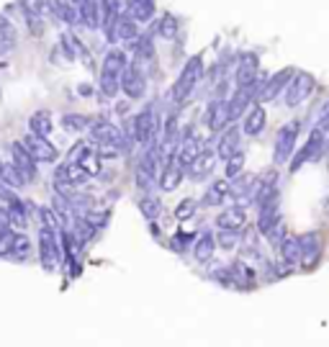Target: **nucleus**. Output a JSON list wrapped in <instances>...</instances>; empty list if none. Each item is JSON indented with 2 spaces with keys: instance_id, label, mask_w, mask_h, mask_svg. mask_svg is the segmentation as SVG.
<instances>
[{
  "instance_id": "obj_23",
  "label": "nucleus",
  "mask_w": 329,
  "mask_h": 347,
  "mask_svg": "<svg viewBox=\"0 0 329 347\" xmlns=\"http://www.w3.org/2000/svg\"><path fill=\"white\" fill-rule=\"evenodd\" d=\"M239 137H242V132H239V126H227L224 132H218V142H216V155L227 160L229 155H234V152L239 149Z\"/></svg>"
},
{
  "instance_id": "obj_1",
  "label": "nucleus",
  "mask_w": 329,
  "mask_h": 347,
  "mask_svg": "<svg viewBox=\"0 0 329 347\" xmlns=\"http://www.w3.org/2000/svg\"><path fill=\"white\" fill-rule=\"evenodd\" d=\"M201 77H203V57L195 54V57H190V59L185 62V67H183L180 77L175 80V85H172V90H170L172 103H178V105L185 103V100L190 98V93L195 90V85L201 82Z\"/></svg>"
},
{
  "instance_id": "obj_2",
  "label": "nucleus",
  "mask_w": 329,
  "mask_h": 347,
  "mask_svg": "<svg viewBox=\"0 0 329 347\" xmlns=\"http://www.w3.org/2000/svg\"><path fill=\"white\" fill-rule=\"evenodd\" d=\"M131 126H134V142L147 147L149 142H155L160 134V116L155 105H147L144 111H139L134 119H131Z\"/></svg>"
},
{
  "instance_id": "obj_29",
  "label": "nucleus",
  "mask_w": 329,
  "mask_h": 347,
  "mask_svg": "<svg viewBox=\"0 0 329 347\" xmlns=\"http://www.w3.org/2000/svg\"><path fill=\"white\" fill-rule=\"evenodd\" d=\"M227 196H229V180L227 178L224 180H216L203 193V206H222L227 201Z\"/></svg>"
},
{
  "instance_id": "obj_4",
  "label": "nucleus",
  "mask_w": 329,
  "mask_h": 347,
  "mask_svg": "<svg viewBox=\"0 0 329 347\" xmlns=\"http://www.w3.org/2000/svg\"><path fill=\"white\" fill-rule=\"evenodd\" d=\"M39 257L44 270H57L62 263V245H59V232L52 229H39Z\"/></svg>"
},
{
  "instance_id": "obj_51",
  "label": "nucleus",
  "mask_w": 329,
  "mask_h": 347,
  "mask_svg": "<svg viewBox=\"0 0 329 347\" xmlns=\"http://www.w3.org/2000/svg\"><path fill=\"white\" fill-rule=\"evenodd\" d=\"M70 3H72V6H77V3H80V0H70Z\"/></svg>"
},
{
  "instance_id": "obj_24",
  "label": "nucleus",
  "mask_w": 329,
  "mask_h": 347,
  "mask_svg": "<svg viewBox=\"0 0 329 347\" xmlns=\"http://www.w3.org/2000/svg\"><path fill=\"white\" fill-rule=\"evenodd\" d=\"M77 13H80V24L85 29H100V3L98 0H80L77 3Z\"/></svg>"
},
{
  "instance_id": "obj_9",
  "label": "nucleus",
  "mask_w": 329,
  "mask_h": 347,
  "mask_svg": "<svg viewBox=\"0 0 329 347\" xmlns=\"http://www.w3.org/2000/svg\"><path fill=\"white\" fill-rule=\"evenodd\" d=\"M87 129H90V139H93L95 144H116L121 152H126V149L131 147V144L124 139L121 129H119L116 124H108V121H95V124H90Z\"/></svg>"
},
{
  "instance_id": "obj_37",
  "label": "nucleus",
  "mask_w": 329,
  "mask_h": 347,
  "mask_svg": "<svg viewBox=\"0 0 329 347\" xmlns=\"http://www.w3.org/2000/svg\"><path fill=\"white\" fill-rule=\"evenodd\" d=\"M18 11H21V16H24V21H26V26H29V31H31V36H41L44 34V18L39 16V13H34V11H29V8H24L18 3Z\"/></svg>"
},
{
  "instance_id": "obj_33",
  "label": "nucleus",
  "mask_w": 329,
  "mask_h": 347,
  "mask_svg": "<svg viewBox=\"0 0 329 347\" xmlns=\"http://www.w3.org/2000/svg\"><path fill=\"white\" fill-rule=\"evenodd\" d=\"M131 49L137 54V62H155V44H152L149 36H137L131 41Z\"/></svg>"
},
{
  "instance_id": "obj_40",
  "label": "nucleus",
  "mask_w": 329,
  "mask_h": 347,
  "mask_svg": "<svg viewBox=\"0 0 329 347\" xmlns=\"http://www.w3.org/2000/svg\"><path fill=\"white\" fill-rule=\"evenodd\" d=\"M100 162H103V160L98 157V152H95V149L90 147V149H87L85 155L80 157V162H77V165H80V167H82V170L87 172V175L93 178V175H98V172H100Z\"/></svg>"
},
{
  "instance_id": "obj_11",
  "label": "nucleus",
  "mask_w": 329,
  "mask_h": 347,
  "mask_svg": "<svg viewBox=\"0 0 329 347\" xmlns=\"http://www.w3.org/2000/svg\"><path fill=\"white\" fill-rule=\"evenodd\" d=\"M260 208V216H257V234H262V237H268V232L275 226V224H280L283 221V211H280V196L275 193L273 198H268L262 206H257Z\"/></svg>"
},
{
  "instance_id": "obj_8",
  "label": "nucleus",
  "mask_w": 329,
  "mask_h": 347,
  "mask_svg": "<svg viewBox=\"0 0 329 347\" xmlns=\"http://www.w3.org/2000/svg\"><path fill=\"white\" fill-rule=\"evenodd\" d=\"M21 144L26 147V152L34 157V162H44V165H49V162H57V157H59V152H57V147L49 142V137L26 134Z\"/></svg>"
},
{
  "instance_id": "obj_19",
  "label": "nucleus",
  "mask_w": 329,
  "mask_h": 347,
  "mask_svg": "<svg viewBox=\"0 0 329 347\" xmlns=\"http://www.w3.org/2000/svg\"><path fill=\"white\" fill-rule=\"evenodd\" d=\"M278 252H280V265L283 268H296L298 265V260H301V250H298V237L296 234H283V240L275 245Z\"/></svg>"
},
{
  "instance_id": "obj_43",
  "label": "nucleus",
  "mask_w": 329,
  "mask_h": 347,
  "mask_svg": "<svg viewBox=\"0 0 329 347\" xmlns=\"http://www.w3.org/2000/svg\"><path fill=\"white\" fill-rule=\"evenodd\" d=\"M216 237V247H222V250H237L239 245V234L237 232H224V229H218Z\"/></svg>"
},
{
  "instance_id": "obj_26",
  "label": "nucleus",
  "mask_w": 329,
  "mask_h": 347,
  "mask_svg": "<svg viewBox=\"0 0 329 347\" xmlns=\"http://www.w3.org/2000/svg\"><path fill=\"white\" fill-rule=\"evenodd\" d=\"M114 36H116V41H134L137 36H139V24L137 21H131L124 11L119 13V18H116V26H114Z\"/></svg>"
},
{
  "instance_id": "obj_30",
  "label": "nucleus",
  "mask_w": 329,
  "mask_h": 347,
  "mask_svg": "<svg viewBox=\"0 0 329 347\" xmlns=\"http://www.w3.org/2000/svg\"><path fill=\"white\" fill-rule=\"evenodd\" d=\"M52 129H54V124H52V113L49 111H36V113H31V119H29V134L49 137Z\"/></svg>"
},
{
  "instance_id": "obj_34",
  "label": "nucleus",
  "mask_w": 329,
  "mask_h": 347,
  "mask_svg": "<svg viewBox=\"0 0 329 347\" xmlns=\"http://www.w3.org/2000/svg\"><path fill=\"white\" fill-rule=\"evenodd\" d=\"M36 216H39V221L44 229H52V232H59L64 224H62V216L52 208V206H39L36 208Z\"/></svg>"
},
{
  "instance_id": "obj_3",
  "label": "nucleus",
  "mask_w": 329,
  "mask_h": 347,
  "mask_svg": "<svg viewBox=\"0 0 329 347\" xmlns=\"http://www.w3.org/2000/svg\"><path fill=\"white\" fill-rule=\"evenodd\" d=\"M314 85H316L314 75H309V72H293L291 80H288V85L283 88V103H286L288 108L301 105L303 100H309V95L314 93Z\"/></svg>"
},
{
  "instance_id": "obj_17",
  "label": "nucleus",
  "mask_w": 329,
  "mask_h": 347,
  "mask_svg": "<svg viewBox=\"0 0 329 347\" xmlns=\"http://www.w3.org/2000/svg\"><path fill=\"white\" fill-rule=\"evenodd\" d=\"M298 250H301V260L298 263L303 268H311L316 263V257L321 252V237L316 232H309V234H301L298 237Z\"/></svg>"
},
{
  "instance_id": "obj_53",
  "label": "nucleus",
  "mask_w": 329,
  "mask_h": 347,
  "mask_svg": "<svg viewBox=\"0 0 329 347\" xmlns=\"http://www.w3.org/2000/svg\"><path fill=\"white\" fill-rule=\"evenodd\" d=\"M0 170H3V162H0Z\"/></svg>"
},
{
  "instance_id": "obj_16",
  "label": "nucleus",
  "mask_w": 329,
  "mask_h": 347,
  "mask_svg": "<svg viewBox=\"0 0 329 347\" xmlns=\"http://www.w3.org/2000/svg\"><path fill=\"white\" fill-rule=\"evenodd\" d=\"M206 124H208L211 132H224V129L232 124L229 105H227L224 98H216V100L208 103V108H206Z\"/></svg>"
},
{
  "instance_id": "obj_14",
  "label": "nucleus",
  "mask_w": 329,
  "mask_h": 347,
  "mask_svg": "<svg viewBox=\"0 0 329 347\" xmlns=\"http://www.w3.org/2000/svg\"><path fill=\"white\" fill-rule=\"evenodd\" d=\"M293 72H296V70L283 67V70H278L273 77H268V80H265V85H262V90H260L257 103H270V100H275V98L280 95V90L288 85V80H291V75H293Z\"/></svg>"
},
{
  "instance_id": "obj_45",
  "label": "nucleus",
  "mask_w": 329,
  "mask_h": 347,
  "mask_svg": "<svg viewBox=\"0 0 329 347\" xmlns=\"http://www.w3.org/2000/svg\"><path fill=\"white\" fill-rule=\"evenodd\" d=\"M13 240H16V232H13V229H6V232H0V257H11V250H13Z\"/></svg>"
},
{
  "instance_id": "obj_27",
  "label": "nucleus",
  "mask_w": 329,
  "mask_h": 347,
  "mask_svg": "<svg viewBox=\"0 0 329 347\" xmlns=\"http://www.w3.org/2000/svg\"><path fill=\"white\" fill-rule=\"evenodd\" d=\"M213 252H216V237H213V232H203L193 245V255L198 263H208L213 257Z\"/></svg>"
},
{
  "instance_id": "obj_39",
  "label": "nucleus",
  "mask_w": 329,
  "mask_h": 347,
  "mask_svg": "<svg viewBox=\"0 0 329 347\" xmlns=\"http://www.w3.org/2000/svg\"><path fill=\"white\" fill-rule=\"evenodd\" d=\"M31 240L26 234H16V240H13V250H11V257L13 260H29L31 257Z\"/></svg>"
},
{
  "instance_id": "obj_18",
  "label": "nucleus",
  "mask_w": 329,
  "mask_h": 347,
  "mask_svg": "<svg viewBox=\"0 0 329 347\" xmlns=\"http://www.w3.org/2000/svg\"><path fill=\"white\" fill-rule=\"evenodd\" d=\"M121 8L137 24H149L155 18V0H121Z\"/></svg>"
},
{
  "instance_id": "obj_44",
  "label": "nucleus",
  "mask_w": 329,
  "mask_h": 347,
  "mask_svg": "<svg viewBox=\"0 0 329 347\" xmlns=\"http://www.w3.org/2000/svg\"><path fill=\"white\" fill-rule=\"evenodd\" d=\"M195 208H198V203H195L193 198H183L178 206H175V219H180V221H188L190 216L195 213Z\"/></svg>"
},
{
  "instance_id": "obj_12",
  "label": "nucleus",
  "mask_w": 329,
  "mask_h": 347,
  "mask_svg": "<svg viewBox=\"0 0 329 347\" xmlns=\"http://www.w3.org/2000/svg\"><path fill=\"white\" fill-rule=\"evenodd\" d=\"M11 162L16 165V170L21 172V178H24L26 183H31V180H36V162H34V157L26 152V147L21 144V142H13L11 144Z\"/></svg>"
},
{
  "instance_id": "obj_31",
  "label": "nucleus",
  "mask_w": 329,
  "mask_h": 347,
  "mask_svg": "<svg viewBox=\"0 0 329 347\" xmlns=\"http://www.w3.org/2000/svg\"><path fill=\"white\" fill-rule=\"evenodd\" d=\"M211 162H213V155H211V152H201V155L185 167V172H188L190 178L201 180V178H206L208 172H211Z\"/></svg>"
},
{
  "instance_id": "obj_7",
  "label": "nucleus",
  "mask_w": 329,
  "mask_h": 347,
  "mask_svg": "<svg viewBox=\"0 0 329 347\" xmlns=\"http://www.w3.org/2000/svg\"><path fill=\"white\" fill-rule=\"evenodd\" d=\"M324 142H326V134L321 132L319 126H314L311 129V134H309V142H306L296 155H291L293 160H291V172H296V170H301L306 162H311V160H316L321 152H324Z\"/></svg>"
},
{
  "instance_id": "obj_46",
  "label": "nucleus",
  "mask_w": 329,
  "mask_h": 347,
  "mask_svg": "<svg viewBox=\"0 0 329 347\" xmlns=\"http://www.w3.org/2000/svg\"><path fill=\"white\" fill-rule=\"evenodd\" d=\"M95 152H98V157H100V160H114V157L121 155V149H119L116 144H98Z\"/></svg>"
},
{
  "instance_id": "obj_41",
  "label": "nucleus",
  "mask_w": 329,
  "mask_h": 347,
  "mask_svg": "<svg viewBox=\"0 0 329 347\" xmlns=\"http://www.w3.org/2000/svg\"><path fill=\"white\" fill-rule=\"evenodd\" d=\"M62 126L67 129V132H85V129L90 126V119L82 116V113H64L62 116Z\"/></svg>"
},
{
  "instance_id": "obj_52",
  "label": "nucleus",
  "mask_w": 329,
  "mask_h": 347,
  "mask_svg": "<svg viewBox=\"0 0 329 347\" xmlns=\"http://www.w3.org/2000/svg\"><path fill=\"white\" fill-rule=\"evenodd\" d=\"M0 100H3V90H0Z\"/></svg>"
},
{
  "instance_id": "obj_15",
  "label": "nucleus",
  "mask_w": 329,
  "mask_h": 347,
  "mask_svg": "<svg viewBox=\"0 0 329 347\" xmlns=\"http://www.w3.org/2000/svg\"><path fill=\"white\" fill-rule=\"evenodd\" d=\"M216 226L224 229V232H245L247 226V211L242 206H229L227 211H222L216 216Z\"/></svg>"
},
{
  "instance_id": "obj_36",
  "label": "nucleus",
  "mask_w": 329,
  "mask_h": 347,
  "mask_svg": "<svg viewBox=\"0 0 329 347\" xmlns=\"http://www.w3.org/2000/svg\"><path fill=\"white\" fill-rule=\"evenodd\" d=\"M0 183H3L6 188H11V190L24 188V185H26V180L21 178V172L16 170L13 162H11V165H3V170H0Z\"/></svg>"
},
{
  "instance_id": "obj_20",
  "label": "nucleus",
  "mask_w": 329,
  "mask_h": 347,
  "mask_svg": "<svg viewBox=\"0 0 329 347\" xmlns=\"http://www.w3.org/2000/svg\"><path fill=\"white\" fill-rule=\"evenodd\" d=\"M265 124H268V113H265V108H262V103H252V108L247 111V116H245V121H242V129L239 132L242 134H247V137H257L262 129H265Z\"/></svg>"
},
{
  "instance_id": "obj_42",
  "label": "nucleus",
  "mask_w": 329,
  "mask_h": 347,
  "mask_svg": "<svg viewBox=\"0 0 329 347\" xmlns=\"http://www.w3.org/2000/svg\"><path fill=\"white\" fill-rule=\"evenodd\" d=\"M24 8H29V11H34V13H39L41 18H54V13H52V0H18Z\"/></svg>"
},
{
  "instance_id": "obj_22",
  "label": "nucleus",
  "mask_w": 329,
  "mask_h": 347,
  "mask_svg": "<svg viewBox=\"0 0 329 347\" xmlns=\"http://www.w3.org/2000/svg\"><path fill=\"white\" fill-rule=\"evenodd\" d=\"M201 152H206V149H203V142H201L198 137H193V132H185V137L180 139L178 149H175V155H178V160L188 167L195 157L201 155Z\"/></svg>"
},
{
  "instance_id": "obj_21",
  "label": "nucleus",
  "mask_w": 329,
  "mask_h": 347,
  "mask_svg": "<svg viewBox=\"0 0 329 347\" xmlns=\"http://www.w3.org/2000/svg\"><path fill=\"white\" fill-rule=\"evenodd\" d=\"M255 188H257V178H255V175H245V172H239L237 178L229 180V196H234L239 203H242L245 198L252 203Z\"/></svg>"
},
{
  "instance_id": "obj_32",
  "label": "nucleus",
  "mask_w": 329,
  "mask_h": 347,
  "mask_svg": "<svg viewBox=\"0 0 329 347\" xmlns=\"http://www.w3.org/2000/svg\"><path fill=\"white\" fill-rule=\"evenodd\" d=\"M178 29H180V24H178V18H175L172 13L160 16V21L155 24V34L162 36L165 41H172L175 36H178Z\"/></svg>"
},
{
  "instance_id": "obj_47",
  "label": "nucleus",
  "mask_w": 329,
  "mask_h": 347,
  "mask_svg": "<svg viewBox=\"0 0 329 347\" xmlns=\"http://www.w3.org/2000/svg\"><path fill=\"white\" fill-rule=\"evenodd\" d=\"M188 245H190V234H185V232H178V234H175L172 240H170V247H172L175 252H183Z\"/></svg>"
},
{
  "instance_id": "obj_25",
  "label": "nucleus",
  "mask_w": 329,
  "mask_h": 347,
  "mask_svg": "<svg viewBox=\"0 0 329 347\" xmlns=\"http://www.w3.org/2000/svg\"><path fill=\"white\" fill-rule=\"evenodd\" d=\"M16 44H18V29L13 24V18L0 13V57L8 54L11 49H16Z\"/></svg>"
},
{
  "instance_id": "obj_35",
  "label": "nucleus",
  "mask_w": 329,
  "mask_h": 347,
  "mask_svg": "<svg viewBox=\"0 0 329 347\" xmlns=\"http://www.w3.org/2000/svg\"><path fill=\"white\" fill-rule=\"evenodd\" d=\"M245 160H247V157H245V152H242V149H237L234 155H229V157L224 160V162H227V165H224V178H227V180L237 178L239 172L245 170Z\"/></svg>"
},
{
  "instance_id": "obj_6",
  "label": "nucleus",
  "mask_w": 329,
  "mask_h": 347,
  "mask_svg": "<svg viewBox=\"0 0 329 347\" xmlns=\"http://www.w3.org/2000/svg\"><path fill=\"white\" fill-rule=\"evenodd\" d=\"M296 139H298V121H288L286 126L278 129V134H275V152H273L275 165H286L291 160V155L296 152Z\"/></svg>"
},
{
  "instance_id": "obj_48",
  "label": "nucleus",
  "mask_w": 329,
  "mask_h": 347,
  "mask_svg": "<svg viewBox=\"0 0 329 347\" xmlns=\"http://www.w3.org/2000/svg\"><path fill=\"white\" fill-rule=\"evenodd\" d=\"M87 149H90V142H77V144H75V147L70 149V155H67V162H75V165H77V162H80V157L85 155Z\"/></svg>"
},
{
  "instance_id": "obj_5",
  "label": "nucleus",
  "mask_w": 329,
  "mask_h": 347,
  "mask_svg": "<svg viewBox=\"0 0 329 347\" xmlns=\"http://www.w3.org/2000/svg\"><path fill=\"white\" fill-rule=\"evenodd\" d=\"M119 88H121L124 95L131 98V100L144 98V93H147V77H144V72L139 70V64H137V62H126V67L121 70Z\"/></svg>"
},
{
  "instance_id": "obj_28",
  "label": "nucleus",
  "mask_w": 329,
  "mask_h": 347,
  "mask_svg": "<svg viewBox=\"0 0 329 347\" xmlns=\"http://www.w3.org/2000/svg\"><path fill=\"white\" fill-rule=\"evenodd\" d=\"M229 273H232V280H234V288H250L252 280H255V273L252 268L245 263V260H237V263L229 265Z\"/></svg>"
},
{
  "instance_id": "obj_50",
  "label": "nucleus",
  "mask_w": 329,
  "mask_h": 347,
  "mask_svg": "<svg viewBox=\"0 0 329 347\" xmlns=\"http://www.w3.org/2000/svg\"><path fill=\"white\" fill-rule=\"evenodd\" d=\"M316 126L321 129L324 134L329 132V100H326V103H324V108H321V113H319V119H316Z\"/></svg>"
},
{
  "instance_id": "obj_13",
  "label": "nucleus",
  "mask_w": 329,
  "mask_h": 347,
  "mask_svg": "<svg viewBox=\"0 0 329 347\" xmlns=\"http://www.w3.org/2000/svg\"><path fill=\"white\" fill-rule=\"evenodd\" d=\"M260 72V59L255 52H245L239 54L237 59V70H234V85L237 88H242V85H250L255 80V75Z\"/></svg>"
},
{
  "instance_id": "obj_10",
  "label": "nucleus",
  "mask_w": 329,
  "mask_h": 347,
  "mask_svg": "<svg viewBox=\"0 0 329 347\" xmlns=\"http://www.w3.org/2000/svg\"><path fill=\"white\" fill-rule=\"evenodd\" d=\"M183 178H185V165L178 160L175 152H170V155L165 157L162 170H160V188L165 193H170V190H175V188L183 183Z\"/></svg>"
},
{
  "instance_id": "obj_38",
  "label": "nucleus",
  "mask_w": 329,
  "mask_h": 347,
  "mask_svg": "<svg viewBox=\"0 0 329 347\" xmlns=\"http://www.w3.org/2000/svg\"><path fill=\"white\" fill-rule=\"evenodd\" d=\"M139 211L144 213V219L155 221L157 216L162 213V201H160L157 196H144V198L139 201Z\"/></svg>"
},
{
  "instance_id": "obj_49",
  "label": "nucleus",
  "mask_w": 329,
  "mask_h": 347,
  "mask_svg": "<svg viewBox=\"0 0 329 347\" xmlns=\"http://www.w3.org/2000/svg\"><path fill=\"white\" fill-rule=\"evenodd\" d=\"M152 185H155V178L147 175L142 167H137V188L139 190H152Z\"/></svg>"
}]
</instances>
